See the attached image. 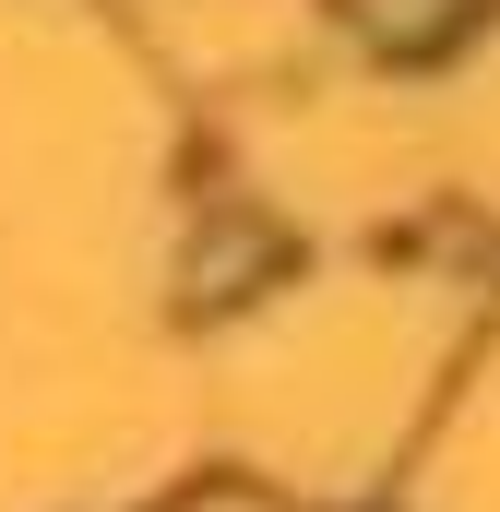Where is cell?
Listing matches in <instances>:
<instances>
[{"label":"cell","mask_w":500,"mask_h":512,"mask_svg":"<svg viewBox=\"0 0 500 512\" xmlns=\"http://www.w3.org/2000/svg\"><path fill=\"white\" fill-rule=\"evenodd\" d=\"M346 12L370 24V36L393 48V60H417L429 36H453V12H465V0H346Z\"/></svg>","instance_id":"6da1fadb"}]
</instances>
